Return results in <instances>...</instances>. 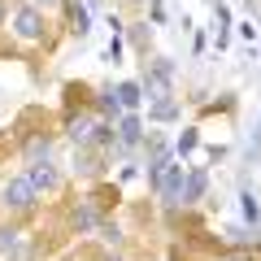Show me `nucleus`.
Here are the masks:
<instances>
[{"instance_id": "f257e3e1", "label": "nucleus", "mask_w": 261, "mask_h": 261, "mask_svg": "<svg viewBox=\"0 0 261 261\" xmlns=\"http://www.w3.org/2000/svg\"><path fill=\"white\" fill-rule=\"evenodd\" d=\"M35 187H31V178L22 174V178H9V183H5V205L9 209H31L35 205Z\"/></svg>"}, {"instance_id": "f03ea898", "label": "nucleus", "mask_w": 261, "mask_h": 261, "mask_svg": "<svg viewBox=\"0 0 261 261\" xmlns=\"http://www.w3.org/2000/svg\"><path fill=\"white\" fill-rule=\"evenodd\" d=\"M13 31H18V39H39L44 35V18L35 9H18L13 13Z\"/></svg>"}, {"instance_id": "7ed1b4c3", "label": "nucleus", "mask_w": 261, "mask_h": 261, "mask_svg": "<svg viewBox=\"0 0 261 261\" xmlns=\"http://www.w3.org/2000/svg\"><path fill=\"white\" fill-rule=\"evenodd\" d=\"M27 178H31V187H35V192H48V187H57V170H53V166H31V170H27Z\"/></svg>"}, {"instance_id": "20e7f679", "label": "nucleus", "mask_w": 261, "mask_h": 261, "mask_svg": "<svg viewBox=\"0 0 261 261\" xmlns=\"http://www.w3.org/2000/svg\"><path fill=\"white\" fill-rule=\"evenodd\" d=\"M113 96H118V105H122V109H135V105L144 100V96H140V83H122Z\"/></svg>"}, {"instance_id": "39448f33", "label": "nucleus", "mask_w": 261, "mask_h": 261, "mask_svg": "<svg viewBox=\"0 0 261 261\" xmlns=\"http://www.w3.org/2000/svg\"><path fill=\"white\" fill-rule=\"evenodd\" d=\"M118 135H122V144H140V118H135V113H126V118H122V126H118Z\"/></svg>"}, {"instance_id": "423d86ee", "label": "nucleus", "mask_w": 261, "mask_h": 261, "mask_svg": "<svg viewBox=\"0 0 261 261\" xmlns=\"http://www.w3.org/2000/svg\"><path fill=\"white\" fill-rule=\"evenodd\" d=\"M205 192V174H200V170H196L192 178H187V187H183V200H196V196Z\"/></svg>"}, {"instance_id": "0eeeda50", "label": "nucleus", "mask_w": 261, "mask_h": 261, "mask_svg": "<svg viewBox=\"0 0 261 261\" xmlns=\"http://www.w3.org/2000/svg\"><path fill=\"white\" fill-rule=\"evenodd\" d=\"M70 22H74V31H79V35H87V22H92V18H87V9H83V5H70Z\"/></svg>"}, {"instance_id": "6e6552de", "label": "nucleus", "mask_w": 261, "mask_h": 261, "mask_svg": "<svg viewBox=\"0 0 261 261\" xmlns=\"http://www.w3.org/2000/svg\"><path fill=\"white\" fill-rule=\"evenodd\" d=\"M244 218H248V222H257V218H261V209H257V200H252V192H244Z\"/></svg>"}, {"instance_id": "1a4fd4ad", "label": "nucleus", "mask_w": 261, "mask_h": 261, "mask_svg": "<svg viewBox=\"0 0 261 261\" xmlns=\"http://www.w3.org/2000/svg\"><path fill=\"white\" fill-rule=\"evenodd\" d=\"M74 222L83 226V231H92V226H96V214H92V209H79V214H74Z\"/></svg>"}, {"instance_id": "9d476101", "label": "nucleus", "mask_w": 261, "mask_h": 261, "mask_svg": "<svg viewBox=\"0 0 261 261\" xmlns=\"http://www.w3.org/2000/svg\"><path fill=\"white\" fill-rule=\"evenodd\" d=\"M13 244H18V231H0V252H13Z\"/></svg>"}, {"instance_id": "9b49d317", "label": "nucleus", "mask_w": 261, "mask_h": 261, "mask_svg": "<svg viewBox=\"0 0 261 261\" xmlns=\"http://www.w3.org/2000/svg\"><path fill=\"white\" fill-rule=\"evenodd\" d=\"M192 148H196V135H192V130H187L183 140H178V152H192Z\"/></svg>"}, {"instance_id": "f8f14e48", "label": "nucleus", "mask_w": 261, "mask_h": 261, "mask_svg": "<svg viewBox=\"0 0 261 261\" xmlns=\"http://www.w3.org/2000/svg\"><path fill=\"white\" fill-rule=\"evenodd\" d=\"M0 13H5V9H0Z\"/></svg>"}]
</instances>
